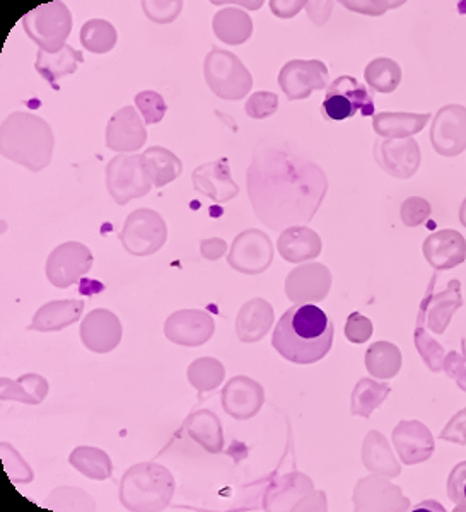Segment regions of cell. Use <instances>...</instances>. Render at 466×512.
<instances>
[{
	"mask_svg": "<svg viewBox=\"0 0 466 512\" xmlns=\"http://www.w3.org/2000/svg\"><path fill=\"white\" fill-rule=\"evenodd\" d=\"M272 239L260 229H246L234 238L228 263L236 272L246 275L263 274L274 262Z\"/></svg>",
	"mask_w": 466,
	"mask_h": 512,
	"instance_id": "7c38bea8",
	"label": "cell"
},
{
	"mask_svg": "<svg viewBox=\"0 0 466 512\" xmlns=\"http://www.w3.org/2000/svg\"><path fill=\"white\" fill-rule=\"evenodd\" d=\"M81 340L86 349L94 354H108L117 349L122 340V323L108 309H93L81 325Z\"/></svg>",
	"mask_w": 466,
	"mask_h": 512,
	"instance_id": "e0dca14e",
	"label": "cell"
},
{
	"mask_svg": "<svg viewBox=\"0 0 466 512\" xmlns=\"http://www.w3.org/2000/svg\"><path fill=\"white\" fill-rule=\"evenodd\" d=\"M321 113L330 122H344L356 117L357 113H361L362 117H371L374 99L356 77L340 76L328 86Z\"/></svg>",
	"mask_w": 466,
	"mask_h": 512,
	"instance_id": "ba28073f",
	"label": "cell"
},
{
	"mask_svg": "<svg viewBox=\"0 0 466 512\" xmlns=\"http://www.w3.org/2000/svg\"><path fill=\"white\" fill-rule=\"evenodd\" d=\"M402 366L400 350L388 342H378L369 347L366 354V367L374 378H393Z\"/></svg>",
	"mask_w": 466,
	"mask_h": 512,
	"instance_id": "d6a6232c",
	"label": "cell"
},
{
	"mask_svg": "<svg viewBox=\"0 0 466 512\" xmlns=\"http://www.w3.org/2000/svg\"><path fill=\"white\" fill-rule=\"evenodd\" d=\"M274 308L262 297L243 304L236 316V335L245 344L260 342L274 325Z\"/></svg>",
	"mask_w": 466,
	"mask_h": 512,
	"instance_id": "44dd1931",
	"label": "cell"
},
{
	"mask_svg": "<svg viewBox=\"0 0 466 512\" xmlns=\"http://www.w3.org/2000/svg\"><path fill=\"white\" fill-rule=\"evenodd\" d=\"M332 272L321 263H304L286 279V296L296 304L321 303L332 289Z\"/></svg>",
	"mask_w": 466,
	"mask_h": 512,
	"instance_id": "5bb4252c",
	"label": "cell"
},
{
	"mask_svg": "<svg viewBox=\"0 0 466 512\" xmlns=\"http://www.w3.org/2000/svg\"><path fill=\"white\" fill-rule=\"evenodd\" d=\"M431 214V207L424 198H408L402 207V219L407 226L414 227L427 219Z\"/></svg>",
	"mask_w": 466,
	"mask_h": 512,
	"instance_id": "ee69618b",
	"label": "cell"
},
{
	"mask_svg": "<svg viewBox=\"0 0 466 512\" xmlns=\"http://www.w3.org/2000/svg\"><path fill=\"white\" fill-rule=\"evenodd\" d=\"M246 185L255 214L272 229L308 224L328 190L323 169L289 144H260Z\"/></svg>",
	"mask_w": 466,
	"mask_h": 512,
	"instance_id": "6da1fadb",
	"label": "cell"
},
{
	"mask_svg": "<svg viewBox=\"0 0 466 512\" xmlns=\"http://www.w3.org/2000/svg\"><path fill=\"white\" fill-rule=\"evenodd\" d=\"M144 118L139 117L134 106H123L106 127V146L111 151L134 152L146 144L147 130Z\"/></svg>",
	"mask_w": 466,
	"mask_h": 512,
	"instance_id": "ac0fdd59",
	"label": "cell"
},
{
	"mask_svg": "<svg viewBox=\"0 0 466 512\" xmlns=\"http://www.w3.org/2000/svg\"><path fill=\"white\" fill-rule=\"evenodd\" d=\"M221 403L224 412L236 420H250L262 410L265 390L255 379L234 376L222 388Z\"/></svg>",
	"mask_w": 466,
	"mask_h": 512,
	"instance_id": "2e32d148",
	"label": "cell"
},
{
	"mask_svg": "<svg viewBox=\"0 0 466 512\" xmlns=\"http://www.w3.org/2000/svg\"><path fill=\"white\" fill-rule=\"evenodd\" d=\"M183 431L210 454L221 453L224 449V431L221 419L212 410H195L188 415Z\"/></svg>",
	"mask_w": 466,
	"mask_h": 512,
	"instance_id": "cb8c5ba5",
	"label": "cell"
},
{
	"mask_svg": "<svg viewBox=\"0 0 466 512\" xmlns=\"http://www.w3.org/2000/svg\"><path fill=\"white\" fill-rule=\"evenodd\" d=\"M2 156L38 173L52 161V127L33 113L16 111L2 122Z\"/></svg>",
	"mask_w": 466,
	"mask_h": 512,
	"instance_id": "3957f363",
	"label": "cell"
},
{
	"mask_svg": "<svg viewBox=\"0 0 466 512\" xmlns=\"http://www.w3.org/2000/svg\"><path fill=\"white\" fill-rule=\"evenodd\" d=\"M432 144L444 156H455L466 146V110L463 106H444L432 127Z\"/></svg>",
	"mask_w": 466,
	"mask_h": 512,
	"instance_id": "d6986e66",
	"label": "cell"
},
{
	"mask_svg": "<svg viewBox=\"0 0 466 512\" xmlns=\"http://www.w3.org/2000/svg\"><path fill=\"white\" fill-rule=\"evenodd\" d=\"M187 376L193 388L199 391L200 395H204L221 386L222 379L226 376V369L222 366V362L214 357H200L190 364Z\"/></svg>",
	"mask_w": 466,
	"mask_h": 512,
	"instance_id": "836d02e7",
	"label": "cell"
},
{
	"mask_svg": "<svg viewBox=\"0 0 466 512\" xmlns=\"http://www.w3.org/2000/svg\"><path fill=\"white\" fill-rule=\"evenodd\" d=\"M193 188L217 204H226L239 193V187L231 178L228 159L205 163L192 173Z\"/></svg>",
	"mask_w": 466,
	"mask_h": 512,
	"instance_id": "ffe728a7",
	"label": "cell"
},
{
	"mask_svg": "<svg viewBox=\"0 0 466 512\" xmlns=\"http://www.w3.org/2000/svg\"><path fill=\"white\" fill-rule=\"evenodd\" d=\"M303 7H306V2H270V9L279 18H292Z\"/></svg>",
	"mask_w": 466,
	"mask_h": 512,
	"instance_id": "7dc6e473",
	"label": "cell"
},
{
	"mask_svg": "<svg viewBox=\"0 0 466 512\" xmlns=\"http://www.w3.org/2000/svg\"><path fill=\"white\" fill-rule=\"evenodd\" d=\"M118 35L113 24L105 19H91L82 26L81 43L88 52L103 55L115 48Z\"/></svg>",
	"mask_w": 466,
	"mask_h": 512,
	"instance_id": "e575fe53",
	"label": "cell"
},
{
	"mask_svg": "<svg viewBox=\"0 0 466 512\" xmlns=\"http://www.w3.org/2000/svg\"><path fill=\"white\" fill-rule=\"evenodd\" d=\"M45 507L53 511H94V501L77 487H60L48 495Z\"/></svg>",
	"mask_w": 466,
	"mask_h": 512,
	"instance_id": "74e56055",
	"label": "cell"
},
{
	"mask_svg": "<svg viewBox=\"0 0 466 512\" xmlns=\"http://www.w3.org/2000/svg\"><path fill=\"white\" fill-rule=\"evenodd\" d=\"M216 330V321L200 309L175 311L164 323V335L169 342L183 347H199L209 342Z\"/></svg>",
	"mask_w": 466,
	"mask_h": 512,
	"instance_id": "9a60e30c",
	"label": "cell"
},
{
	"mask_svg": "<svg viewBox=\"0 0 466 512\" xmlns=\"http://www.w3.org/2000/svg\"><path fill=\"white\" fill-rule=\"evenodd\" d=\"M277 108H279V98H277V94L270 93V91H258V93L251 94L245 105L246 115L253 120H265V118L272 117Z\"/></svg>",
	"mask_w": 466,
	"mask_h": 512,
	"instance_id": "ab89813d",
	"label": "cell"
},
{
	"mask_svg": "<svg viewBox=\"0 0 466 512\" xmlns=\"http://www.w3.org/2000/svg\"><path fill=\"white\" fill-rule=\"evenodd\" d=\"M431 115H414V113H379L374 117L373 127L376 134L383 137H408L426 127Z\"/></svg>",
	"mask_w": 466,
	"mask_h": 512,
	"instance_id": "1f68e13d",
	"label": "cell"
},
{
	"mask_svg": "<svg viewBox=\"0 0 466 512\" xmlns=\"http://www.w3.org/2000/svg\"><path fill=\"white\" fill-rule=\"evenodd\" d=\"M280 256L289 263L313 260L321 253V238L313 229L304 226L287 227L277 241Z\"/></svg>",
	"mask_w": 466,
	"mask_h": 512,
	"instance_id": "603a6c76",
	"label": "cell"
},
{
	"mask_svg": "<svg viewBox=\"0 0 466 512\" xmlns=\"http://www.w3.org/2000/svg\"><path fill=\"white\" fill-rule=\"evenodd\" d=\"M81 64H84L82 52L70 45H65L64 48H60L59 52L40 50L36 57L35 67L45 81L55 86L62 77L74 74Z\"/></svg>",
	"mask_w": 466,
	"mask_h": 512,
	"instance_id": "484cf974",
	"label": "cell"
},
{
	"mask_svg": "<svg viewBox=\"0 0 466 512\" xmlns=\"http://www.w3.org/2000/svg\"><path fill=\"white\" fill-rule=\"evenodd\" d=\"M135 106L139 108L140 115L144 118L146 125H156L163 120L166 115V101L163 96L154 91H142L135 96Z\"/></svg>",
	"mask_w": 466,
	"mask_h": 512,
	"instance_id": "f35d334b",
	"label": "cell"
},
{
	"mask_svg": "<svg viewBox=\"0 0 466 512\" xmlns=\"http://www.w3.org/2000/svg\"><path fill=\"white\" fill-rule=\"evenodd\" d=\"M175 478L159 463H139L129 468L120 483V502L129 511H163L173 501Z\"/></svg>",
	"mask_w": 466,
	"mask_h": 512,
	"instance_id": "277c9868",
	"label": "cell"
},
{
	"mask_svg": "<svg viewBox=\"0 0 466 512\" xmlns=\"http://www.w3.org/2000/svg\"><path fill=\"white\" fill-rule=\"evenodd\" d=\"M333 333L335 328L323 309L298 304L277 321L272 347L294 364H315L332 350Z\"/></svg>",
	"mask_w": 466,
	"mask_h": 512,
	"instance_id": "7a4b0ae2",
	"label": "cell"
},
{
	"mask_svg": "<svg viewBox=\"0 0 466 512\" xmlns=\"http://www.w3.org/2000/svg\"><path fill=\"white\" fill-rule=\"evenodd\" d=\"M367 84L378 93L390 94L398 88L402 81L400 65L391 59H376L364 70Z\"/></svg>",
	"mask_w": 466,
	"mask_h": 512,
	"instance_id": "d590c367",
	"label": "cell"
},
{
	"mask_svg": "<svg viewBox=\"0 0 466 512\" xmlns=\"http://www.w3.org/2000/svg\"><path fill=\"white\" fill-rule=\"evenodd\" d=\"M91 267H93V253L88 246L77 241H67L50 253L45 272L52 286L67 289L77 284L84 275H88Z\"/></svg>",
	"mask_w": 466,
	"mask_h": 512,
	"instance_id": "8fae6325",
	"label": "cell"
},
{
	"mask_svg": "<svg viewBox=\"0 0 466 512\" xmlns=\"http://www.w3.org/2000/svg\"><path fill=\"white\" fill-rule=\"evenodd\" d=\"M390 393L388 384H379L373 379H361L352 393V414L369 417L374 408L385 400Z\"/></svg>",
	"mask_w": 466,
	"mask_h": 512,
	"instance_id": "8d00e7d4",
	"label": "cell"
},
{
	"mask_svg": "<svg viewBox=\"0 0 466 512\" xmlns=\"http://www.w3.org/2000/svg\"><path fill=\"white\" fill-rule=\"evenodd\" d=\"M279 86L289 101L308 99L327 88V65L321 60H291L279 72Z\"/></svg>",
	"mask_w": 466,
	"mask_h": 512,
	"instance_id": "4fadbf2b",
	"label": "cell"
},
{
	"mask_svg": "<svg viewBox=\"0 0 466 512\" xmlns=\"http://www.w3.org/2000/svg\"><path fill=\"white\" fill-rule=\"evenodd\" d=\"M448 495L458 511H466V461L456 466L448 480Z\"/></svg>",
	"mask_w": 466,
	"mask_h": 512,
	"instance_id": "b9f144b4",
	"label": "cell"
},
{
	"mask_svg": "<svg viewBox=\"0 0 466 512\" xmlns=\"http://www.w3.org/2000/svg\"><path fill=\"white\" fill-rule=\"evenodd\" d=\"M147 18L158 24L173 23L183 11V2H144Z\"/></svg>",
	"mask_w": 466,
	"mask_h": 512,
	"instance_id": "60d3db41",
	"label": "cell"
},
{
	"mask_svg": "<svg viewBox=\"0 0 466 512\" xmlns=\"http://www.w3.org/2000/svg\"><path fill=\"white\" fill-rule=\"evenodd\" d=\"M373 335V323L366 316L352 313L345 325V337L352 344H364Z\"/></svg>",
	"mask_w": 466,
	"mask_h": 512,
	"instance_id": "7bdbcfd3",
	"label": "cell"
},
{
	"mask_svg": "<svg viewBox=\"0 0 466 512\" xmlns=\"http://www.w3.org/2000/svg\"><path fill=\"white\" fill-rule=\"evenodd\" d=\"M400 4L402 2H344V6L349 7L352 11L369 14V16H378V14H383L386 9L400 6Z\"/></svg>",
	"mask_w": 466,
	"mask_h": 512,
	"instance_id": "f6af8a7d",
	"label": "cell"
},
{
	"mask_svg": "<svg viewBox=\"0 0 466 512\" xmlns=\"http://www.w3.org/2000/svg\"><path fill=\"white\" fill-rule=\"evenodd\" d=\"M268 511H325L327 499L316 492L313 482L303 473H289L270 485L263 499Z\"/></svg>",
	"mask_w": 466,
	"mask_h": 512,
	"instance_id": "52a82bcc",
	"label": "cell"
},
{
	"mask_svg": "<svg viewBox=\"0 0 466 512\" xmlns=\"http://www.w3.org/2000/svg\"><path fill=\"white\" fill-rule=\"evenodd\" d=\"M205 81L210 91L222 99L238 101L253 88V77L233 52L212 47L204 62Z\"/></svg>",
	"mask_w": 466,
	"mask_h": 512,
	"instance_id": "5b68a950",
	"label": "cell"
},
{
	"mask_svg": "<svg viewBox=\"0 0 466 512\" xmlns=\"http://www.w3.org/2000/svg\"><path fill=\"white\" fill-rule=\"evenodd\" d=\"M460 219L461 222H463V224L466 226V202L463 204V207H461Z\"/></svg>",
	"mask_w": 466,
	"mask_h": 512,
	"instance_id": "c3c4849f",
	"label": "cell"
},
{
	"mask_svg": "<svg viewBox=\"0 0 466 512\" xmlns=\"http://www.w3.org/2000/svg\"><path fill=\"white\" fill-rule=\"evenodd\" d=\"M424 253L437 270L451 268L465 260L466 243L455 231H441L427 238Z\"/></svg>",
	"mask_w": 466,
	"mask_h": 512,
	"instance_id": "d4e9b609",
	"label": "cell"
},
{
	"mask_svg": "<svg viewBox=\"0 0 466 512\" xmlns=\"http://www.w3.org/2000/svg\"><path fill=\"white\" fill-rule=\"evenodd\" d=\"M226 251H228V243L221 238L204 239L200 243V253H202L205 260H210V262L219 260Z\"/></svg>",
	"mask_w": 466,
	"mask_h": 512,
	"instance_id": "bcb514c9",
	"label": "cell"
},
{
	"mask_svg": "<svg viewBox=\"0 0 466 512\" xmlns=\"http://www.w3.org/2000/svg\"><path fill=\"white\" fill-rule=\"evenodd\" d=\"M47 395L48 381L40 374H24L19 379L2 378V400L40 405Z\"/></svg>",
	"mask_w": 466,
	"mask_h": 512,
	"instance_id": "83f0119b",
	"label": "cell"
},
{
	"mask_svg": "<svg viewBox=\"0 0 466 512\" xmlns=\"http://www.w3.org/2000/svg\"><path fill=\"white\" fill-rule=\"evenodd\" d=\"M212 28L217 38L226 45H243L253 35V21L250 14L238 7H226L216 12Z\"/></svg>",
	"mask_w": 466,
	"mask_h": 512,
	"instance_id": "4316f807",
	"label": "cell"
},
{
	"mask_svg": "<svg viewBox=\"0 0 466 512\" xmlns=\"http://www.w3.org/2000/svg\"><path fill=\"white\" fill-rule=\"evenodd\" d=\"M168 241V224L156 210H134L123 222L120 243L132 256H151Z\"/></svg>",
	"mask_w": 466,
	"mask_h": 512,
	"instance_id": "30bf717a",
	"label": "cell"
},
{
	"mask_svg": "<svg viewBox=\"0 0 466 512\" xmlns=\"http://www.w3.org/2000/svg\"><path fill=\"white\" fill-rule=\"evenodd\" d=\"M70 465L76 468L77 472L91 480H108L113 473V463L103 449L93 446H79L69 456Z\"/></svg>",
	"mask_w": 466,
	"mask_h": 512,
	"instance_id": "4dcf8cb0",
	"label": "cell"
},
{
	"mask_svg": "<svg viewBox=\"0 0 466 512\" xmlns=\"http://www.w3.org/2000/svg\"><path fill=\"white\" fill-rule=\"evenodd\" d=\"M154 187L142 156L120 154L106 168V188L118 205H127L134 198L144 197Z\"/></svg>",
	"mask_w": 466,
	"mask_h": 512,
	"instance_id": "9c48e42d",
	"label": "cell"
},
{
	"mask_svg": "<svg viewBox=\"0 0 466 512\" xmlns=\"http://www.w3.org/2000/svg\"><path fill=\"white\" fill-rule=\"evenodd\" d=\"M376 159L383 168L390 173L391 176H398V178H407L405 168H403L402 161L405 159L407 163L419 166V151H417V144L414 140H405V142H378L376 144Z\"/></svg>",
	"mask_w": 466,
	"mask_h": 512,
	"instance_id": "f1b7e54d",
	"label": "cell"
},
{
	"mask_svg": "<svg viewBox=\"0 0 466 512\" xmlns=\"http://www.w3.org/2000/svg\"><path fill=\"white\" fill-rule=\"evenodd\" d=\"M147 171L151 175L154 187L163 188L175 181L183 171L180 158L161 146H152L142 154Z\"/></svg>",
	"mask_w": 466,
	"mask_h": 512,
	"instance_id": "f546056e",
	"label": "cell"
},
{
	"mask_svg": "<svg viewBox=\"0 0 466 512\" xmlns=\"http://www.w3.org/2000/svg\"><path fill=\"white\" fill-rule=\"evenodd\" d=\"M84 311L82 299H62L43 304L36 311L35 318L28 326V330L35 332H60L67 326L74 325L81 320Z\"/></svg>",
	"mask_w": 466,
	"mask_h": 512,
	"instance_id": "7402d4cb",
	"label": "cell"
},
{
	"mask_svg": "<svg viewBox=\"0 0 466 512\" xmlns=\"http://www.w3.org/2000/svg\"><path fill=\"white\" fill-rule=\"evenodd\" d=\"M72 14L64 2L53 0L24 14L23 28L40 50L59 52L72 31Z\"/></svg>",
	"mask_w": 466,
	"mask_h": 512,
	"instance_id": "8992f818",
	"label": "cell"
}]
</instances>
